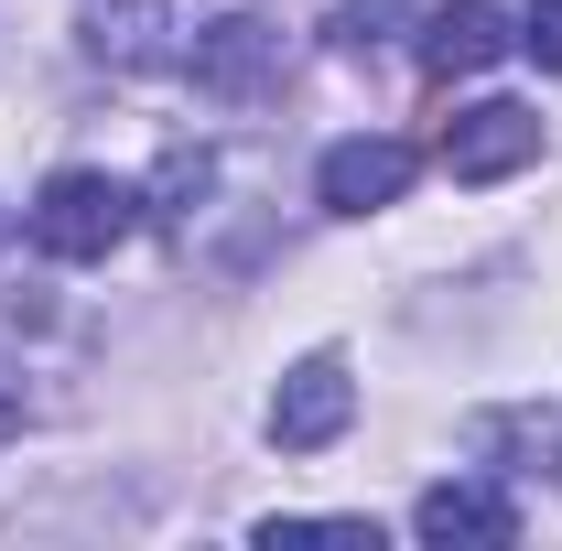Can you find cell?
<instances>
[{"label":"cell","mask_w":562,"mask_h":551,"mask_svg":"<svg viewBox=\"0 0 562 551\" xmlns=\"http://www.w3.org/2000/svg\"><path fill=\"white\" fill-rule=\"evenodd\" d=\"M87 55L131 76H184L206 98H249L281 66V22L260 0H87Z\"/></svg>","instance_id":"obj_1"},{"label":"cell","mask_w":562,"mask_h":551,"mask_svg":"<svg viewBox=\"0 0 562 551\" xmlns=\"http://www.w3.org/2000/svg\"><path fill=\"white\" fill-rule=\"evenodd\" d=\"M22 227H33L44 260H109V249L140 227V184L98 173V162H66V173H44V195H33Z\"/></svg>","instance_id":"obj_2"},{"label":"cell","mask_w":562,"mask_h":551,"mask_svg":"<svg viewBox=\"0 0 562 551\" xmlns=\"http://www.w3.org/2000/svg\"><path fill=\"white\" fill-rule=\"evenodd\" d=\"M519 162H541V109L476 98L465 120H443V173H454V184H497V173H519Z\"/></svg>","instance_id":"obj_3"},{"label":"cell","mask_w":562,"mask_h":551,"mask_svg":"<svg viewBox=\"0 0 562 551\" xmlns=\"http://www.w3.org/2000/svg\"><path fill=\"white\" fill-rule=\"evenodd\" d=\"M347 421H357V379H347V357H303V368L271 390V443H281V454H325Z\"/></svg>","instance_id":"obj_4"},{"label":"cell","mask_w":562,"mask_h":551,"mask_svg":"<svg viewBox=\"0 0 562 551\" xmlns=\"http://www.w3.org/2000/svg\"><path fill=\"white\" fill-rule=\"evenodd\" d=\"M412 140H379V131H357V140H336L325 162H314V195L336 216H379V206H401L412 195Z\"/></svg>","instance_id":"obj_5"},{"label":"cell","mask_w":562,"mask_h":551,"mask_svg":"<svg viewBox=\"0 0 562 551\" xmlns=\"http://www.w3.org/2000/svg\"><path fill=\"white\" fill-rule=\"evenodd\" d=\"M412 541L432 551H454V541H519V497L508 486H476V476H443V486H422V508H412Z\"/></svg>","instance_id":"obj_6"},{"label":"cell","mask_w":562,"mask_h":551,"mask_svg":"<svg viewBox=\"0 0 562 551\" xmlns=\"http://www.w3.org/2000/svg\"><path fill=\"white\" fill-rule=\"evenodd\" d=\"M519 33H508V11L487 0H443V11H422V66L432 76H487Z\"/></svg>","instance_id":"obj_7"},{"label":"cell","mask_w":562,"mask_h":551,"mask_svg":"<svg viewBox=\"0 0 562 551\" xmlns=\"http://www.w3.org/2000/svg\"><path fill=\"white\" fill-rule=\"evenodd\" d=\"M476 443H497V454H530L541 476H562V421H552V412H497V421H476Z\"/></svg>","instance_id":"obj_8"},{"label":"cell","mask_w":562,"mask_h":551,"mask_svg":"<svg viewBox=\"0 0 562 551\" xmlns=\"http://www.w3.org/2000/svg\"><path fill=\"white\" fill-rule=\"evenodd\" d=\"M260 541H347V551H379V519H260Z\"/></svg>","instance_id":"obj_9"},{"label":"cell","mask_w":562,"mask_h":551,"mask_svg":"<svg viewBox=\"0 0 562 551\" xmlns=\"http://www.w3.org/2000/svg\"><path fill=\"white\" fill-rule=\"evenodd\" d=\"M401 11H412V0H347V11H336V44H347V55L390 44V22H401Z\"/></svg>","instance_id":"obj_10"},{"label":"cell","mask_w":562,"mask_h":551,"mask_svg":"<svg viewBox=\"0 0 562 551\" xmlns=\"http://www.w3.org/2000/svg\"><path fill=\"white\" fill-rule=\"evenodd\" d=\"M519 55H541V66L562 76V0H530V11H519Z\"/></svg>","instance_id":"obj_11"},{"label":"cell","mask_w":562,"mask_h":551,"mask_svg":"<svg viewBox=\"0 0 562 551\" xmlns=\"http://www.w3.org/2000/svg\"><path fill=\"white\" fill-rule=\"evenodd\" d=\"M0 238H11V216H0Z\"/></svg>","instance_id":"obj_12"}]
</instances>
